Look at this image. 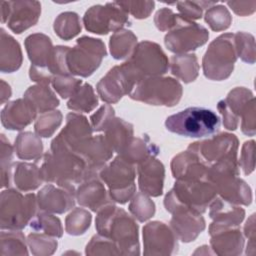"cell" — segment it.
<instances>
[{
	"mask_svg": "<svg viewBox=\"0 0 256 256\" xmlns=\"http://www.w3.org/2000/svg\"><path fill=\"white\" fill-rule=\"evenodd\" d=\"M95 227L98 234L111 239L121 255H139L138 225L125 210L111 203L97 212Z\"/></svg>",
	"mask_w": 256,
	"mask_h": 256,
	"instance_id": "6da1fadb",
	"label": "cell"
},
{
	"mask_svg": "<svg viewBox=\"0 0 256 256\" xmlns=\"http://www.w3.org/2000/svg\"><path fill=\"white\" fill-rule=\"evenodd\" d=\"M39 168L43 182L74 190L88 175L86 161L76 152L63 148L50 149L45 153Z\"/></svg>",
	"mask_w": 256,
	"mask_h": 256,
	"instance_id": "7a4b0ae2",
	"label": "cell"
},
{
	"mask_svg": "<svg viewBox=\"0 0 256 256\" xmlns=\"http://www.w3.org/2000/svg\"><path fill=\"white\" fill-rule=\"evenodd\" d=\"M216 196V188L209 179L176 180L164 198V206L171 214L182 210L202 214Z\"/></svg>",
	"mask_w": 256,
	"mask_h": 256,
	"instance_id": "3957f363",
	"label": "cell"
},
{
	"mask_svg": "<svg viewBox=\"0 0 256 256\" xmlns=\"http://www.w3.org/2000/svg\"><path fill=\"white\" fill-rule=\"evenodd\" d=\"M165 127L168 131L192 138L214 134L220 127L216 113L205 107H189L167 117Z\"/></svg>",
	"mask_w": 256,
	"mask_h": 256,
	"instance_id": "277c9868",
	"label": "cell"
},
{
	"mask_svg": "<svg viewBox=\"0 0 256 256\" xmlns=\"http://www.w3.org/2000/svg\"><path fill=\"white\" fill-rule=\"evenodd\" d=\"M37 197L34 193L23 195L20 190L1 192L0 227L2 230H22L36 215Z\"/></svg>",
	"mask_w": 256,
	"mask_h": 256,
	"instance_id": "5b68a950",
	"label": "cell"
},
{
	"mask_svg": "<svg viewBox=\"0 0 256 256\" xmlns=\"http://www.w3.org/2000/svg\"><path fill=\"white\" fill-rule=\"evenodd\" d=\"M234 34L225 33L218 36L206 50L202 66L205 77L211 80H225L228 78L237 60Z\"/></svg>",
	"mask_w": 256,
	"mask_h": 256,
	"instance_id": "8992f818",
	"label": "cell"
},
{
	"mask_svg": "<svg viewBox=\"0 0 256 256\" xmlns=\"http://www.w3.org/2000/svg\"><path fill=\"white\" fill-rule=\"evenodd\" d=\"M182 93V85L176 79L153 76L141 80L129 96L150 105L172 107L180 101Z\"/></svg>",
	"mask_w": 256,
	"mask_h": 256,
	"instance_id": "52a82bcc",
	"label": "cell"
},
{
	"mask_svg": "<svg viewBox=\"0 0 256 256\" xmlns=\"http://www.w3.org/2000/svg\"><path fill=\"white\" fill-rule=\"evenodd\" d=\"M99 177L107 185L111 199L117 203H127L136 192L134 164L129 163L120 155L100 171Z\"/></svg>",
	"mask_w": 256,
	"mask_h": 256,
	"instance_id": "ba28073f",
	"label": "cell"
},
{
	"mask_svg": "<svg viewBox=\"0 0 256 256\" xmlns=\"http://www.w3.org/2000/svg\"><path fill=\"white\" fill-rule=\"evenodd\" d=\"M107 55L105 44L101 39L82 36L67 53V67L71 75L88 77L100 66Z\"/></svg>",
	"mask_w": 256,
	"mask_h": 256,
	"instance_id": "9c48e42d",
	"label": "cell"
},
{
	"mask_svg": "<svg viewBox=\"0 0 256 256\" xmlns=\"http://www.w3.org/2000/svg\"><path fill=\"white\" fill-rule=\"evenodd\" d=\"M138 78L143 80L147 77L165 74L169 69V61L161 47L151 41L138 43L126 61Z\"/></svg>",
	"mask_w": 256,
	"mask_h": 256,
	"instance_id": "30bf717a",
	"label": "cell"
},
{
	"mask_svg": "<svg viewBox=\"0 0 256 256\" xmlns=\"http://www.w3.org/2000/svg\"><path fill=\"white\" fill-rule=\"evenodd\" d=\"M140 79L127 62L114 66L97 83L100 98L107 104L118 102L124 95H129Z\"/></svg>",
	"mask_w": 256,
	"mask_h": 256,
	"instance_id": "8fae6325",
	"label": "cell"
},
{
	"mask_svg": "<svg viewBox=\"0 0 256 256\" xmlns=\"http://www.w3.org/2000/svg\"><path fill=\"white\" fill-rule=\"evenodd\" d=\"M128 14L115 2L105 5H94L83 16L85 29L95 34H108L119 31L125 25H130Z\"/></svg>",
	"mask_w": 256,
	"mask_h": 256,
	"instance_id": "7c38bea8",
	"label": "cell"
},
{
	"mask_svg": "<svg viewBox=\"0 0 256 256\" xmlns=\"http://www.w3.org/2000/svg\"><path fill=\"white\" fill-rule=\"evenodd\" d=\"M209 38L208 30L187 18L170 30L164 37L165 46L176 54H185L204 45Z\"/></svg>",
	"mask_w": 256,
	"mask_h": 256,
	"instance_id": "4fadbf2b",
	"label": "cell"
},
{
	"mask_svg": "<svg viewBox=\"0 0 256 256\" xmlns=\"http://www.w3.org/2000/svg\"><path fill=\"white\" fill-rule=\"evenodd\" d=\"M41 13V4L38 1H2L1 20L11 31L20 34L34 26Z\"/></svg>",
	"mask_w": 256,
	"mask_h": 256,
	"instance_id": "5bb4252c",
	"label": "cell"
},
{
	"mask_svg": "<svg viewBox=\"0 0 256 256\" xmlns=\"http://www.w3.org/2000/svg\"><path fill=\"white\" fill-rule=\"evenodd\" d=\"M187 150L196 153L208 166L228 158H237L238 139L230 133H221L208 140L191 143Z\"/></svg>",
	"mask_w": 256,
	"mask_h": 256,
	"instance_id": "9a60e30c",
	"label": "cell"
},
{
	"mask_svg": "<svg viewBox=\"0 0 256 256\" xmlns=\"http://www.w3.org/2000/svg\"><path fill=\"white\" fill-rule=\"evenodd\" d=\"M178 238L171 227L152 221L143 227L144 255H172L178 251Z\"/></svg>",
	"mask_w": 256,
	"mask_h": 256,
	"instance_id": "2e32d148",
	"label": "cell"
},
{
	"mask_svg": "<svg viewBox=\"0 0 256 256\" xmlns=\"http://www.w3.org/2000/svg\"><path fill=\"white\" fill-rule=\"evenodd\" d=\"M92 127L85 116L71 112L66 116L65 127L51 142V149L63 148L77 152L80 146L92 136Z\"/></svg>",
	"mask_w": 256,
	"mask_h": 256,
	"instance_id": "e0dca14e",
	"label": "cell"
},
{
	"mask_svg": "<svg viewBox=\"0 0 256 256\" xmlns=\"http://www.w3.org/2000/svg\"><path fill=\"white\" fill-rule=\"evenodd\" d=\"M209 234L213 253L218 255H239L242 253L244 238L238 226H221L211 223Z\"/></svg>",
	"mask_w": 256,
	"mask_h": 256,
	"instance_id": "ac0fdd59",
	"label": "cell"
},
{
	"mask_svg": "<svg viewBox=\"0 0 256 256\" xmlns=\"http://www.w3.org/2000/svg\"><path fill=\"white\" fill-rule=\"evenodd\" d=\"M76 190L48 184L37 194L38 207L42 211L62 214L75 205Z\"/></svg>",
	"mask_w": 256,
	"mask_h": 256,
	"instance_id": "d6986e66",
	"label": "cell"
},
{
	"mask_svg": "<svg viewBox=\"0 0 256 256\" xmlns=\"http://www.w3.org/2000/svg\"><path fill=\"white\" fill-rule=\"evenodd\" d=\"M138 186L142 193L158 197L163 193L165 169L156 156H150L138 164Z\"/></svg>",
	"mask_w": 256,
	"mask_h": 256,
	"instance_id": "ffe728a7",
	"label": "cell"
},
{
	"mask_svg": "<svg viewBox=\"0 0 256 256\" xmlns=\"http://www.w3.org/2000/svg\"><path fill=\"white\" fill-rule=\"evenodd\" d=\"M172 175L176 180L209 179V166L194 152L186 150L171 161Z\"/></svg>",
	"mask_w": 256,
	"mask_h": 256,
	"instance_id": "44dd1931",
	"label": "cell"
},
{
	"mask_svg": "<svg viewBox=\"0 0 256 256\" xmlns=\"http://www.w3.org/2000/svg\"><path fill=\"white\" fill-rule=\"evenodd\" d=\"M76 199L79 205L98 212L103 207L113 203L99 176L87 178L76 190Z\"/></svg>",
	"mask_w": 256,
	"mask_h": 256,
	"instance_id": "7402d4cb",
	"label": "cell"
},
{
	"mask_svg": "<svg viewBox=\"0 0 256 256\" xmlns=\"http://www.w3.org/2000/svg\"><path fill=\"white\" fill-rule=\"evenodd\" d=\"M34 106L25 98L8 102L1 111L2 125L8 130H22L37 115Z\"/></svg>",
	"mask_w": 256,
	"mask_h": 256,
	"instance_id": "603a6c76",
	"label": "cell"
},
{
	"mask_svg": "<svg viewBox=\"0 0 256 256\" xmlns=\"http://www.w3.org/2000/svg\"><path fill=\"white\" fill-rule=\"evenodd\" d=\"M170 225L177 238L188 243L194 241L205 229V220L200 213L182 210L172 214Z\"/></svg>",
	"mask_w": 256,
	"mask_h": 256,
	"instance_id": "cb8c5ba5",
	"label": "cell"
},
{
	"mask_svg": "<svg viewBox=\"0 0 256 256\" xmlns=\"http://www.w3.org/2000/svg\"><path fill=\"white\" fill-rule=\"evenodd\" d=\"M25 48L31 65L48 70L54 50L52 41L48 36L42 33L29 35L25 39Z\"/></svg>",
	"mask_w": 256,
	"mask_h": 256,
	"instance_id": "d4e9b609",
	"label": "cell"
},
{
	"mask_svg": "<svg viewBox=\"0 0 256 256\" xmlns=\"http://www.w3.org/2000/svg\"><path fill=\"white\" fill-rule=\"evenodd\" d=\"M209 216L216 225L239 226L244 219L245 211L221 197H215L209 205Z\"/></svg>",
	"mask_w": 256,
	"mask_h": 256,
	"instance_id": "484cf974",
	"label": "cell"
},
{
	"mask_svg": "<svg viewBox=\"0 0 256 256\" xmlns=\"http://www.w3.org/2000/svg\"><path fill=\"white\" fill-rule=\"evenodd\" d=\"M104 137L114 152L121 154L133 139V125L114 117L104 130Z\"/></svg>",
	"mask_w": 256,
	"mask_h": 256,
	"instance_id": "4316f807",
	"label": "cell"
},
{
	"mask_svg": "<svg viewBox=\"0 0 256 256\" xmlns=\"http://www.w3.org/2000/svg\"><path fill=\"white\" fill-rule=\"evenodd\" d=\"M0 41V70L3 73H12L22 64V51L19 43L1 28Z\"/></svg>",
	"mask_w": 256,
	"mask_h": 256,
	"instance_id": "83f0119b",
	"label": "cell"
},
{
	"mask_svg": "<svg viewBox=\"0 0 256 256\" xmlns=\"http://www.w3.org/2000/svg\"><path fill=\"white\" fill-rule=\"evenodd\" d=\"M13 181L18 190L28 192L37 189L43 182L40 168L35 163H13Z\"/></svg>",
	"mask_w": 256,
	"mask_h": 256,
	"instance_id": "f1b7e54d",
	"label": "cell"
},
{
	"mask_svg": "<svg viewBox=\"0 0 256 256\" xmlns=\"http://www.w3.org/2000/svg\"><path fill=\"white\" fill-rule=\"evenodd\" d=\"M23 98L28 100L39 113L54 110L59 105V99L55 93L49 88V85L44 84L29 87L25 91Z\"/></svg>",
	"mask_w": 256,
	"mask_h": 256,
	"instance_id": "f546056e",
	"label": "cell"
},
{
	"mask_svg": "<svg viewBox=\"0 0 256 256\" xmlns=\"http://www.w3.org/2000/svg\"><path fill=\"white\" fill-rule=\"evenodd\" d=\"M158 153V146L150 142L147 135H144V137H133L128 147L119 155L129 163L135 165L143 162L150 156H157Z\"/></svg>",
	"mask_w": 256,
	"mask_h": 256,
	"instance_id": "4dcf8cb0",
	"label": "cell"
},
{
	"mask_svg": "<svg viewBox=\"0 0 256 256\" xmlns=\"http://www.w3.org/2000/svg\"><path fill=\"white\" fill-rule=\"evenodd\" d=\"M170 70L184 83H190L198 76V59L195 54H176L170 59Z\"/></svg>",
	"mask_w": 256,
	"mask_h": 256,
	"instance_id": "1f68e13d",
	"label": "cell"
},
{
	"mask_svg": "<svg viewBox=\"0 0 256 256\" xmlns=\"http://www.w3.org/2000/svg\"><path fill=\"white\" fill-rule=\"evenodd\" d=\"M14 150L22 160L39 161L43 152V144L39 135L32 132H22L15 139Z\"/></svg>",
	"mask_w": 256,
	"mask_h": 256,
	"instance_id": "d6a6232c",
	"label": "cell"
},
{
	"mask_svg": "<svg viewBox=\"0 0 256 256\" xmlns=\"http://www.w3.org/2000/svg\"><path fill=\"white\" fill-rule=\"evenodd\" d=\"M136 43L137 37L132 31L127 29H121L119 31H116L110 37V53L112 57L116 60L130 57L137 45Z\"/></svg>",
	"mask_w": 256,
	"mask_h": 256,
	"instance_id": "836d02e7",
	"label": "cell"
},
{
	"mask_svg": "<svg viewBox=\"0 0 256 256\" xmlns=\"http://www.w3.org/2000/svg\"><path fill=\"white\" fill-rule=\"evenodd\" d=\"M98 105V98L88 83H83L67 102V107L76 112H90Z\"/></svg>",
	"mask_w": 256,
	"mask_h": 256,
	"instance_id": "e575fe53",
	"label": "cell"
},
{
	"mask_svg": "<svg viewBox=\"0 0 256 256\" xmlns=\"http://www.w3.org/2000/svg\"><path fill=\"white\" fill-rule=\"evenodd\" d=\"M53 28L61 39L68 41L80 33V18L75 12H63L55 19Z\"/></svg>",
	"mask_w": 256,
	"mask_h": 256,
	"instance_id": "d590c367",
	"label": "cell"
},
{
	"mask_svg": "<svg viewBox=\"0 0 256 256\" xmlns=\"http://www.w3.org/2000/svg\"><path fill=\"white\" fill-rule=\"evenodd\" d=\"M30 227L37 232H42L52 237L60 238L63 235V227L58 217L46 211L36 213L30 221Z\"/></svg>",
	"mask_w": 256,
	"mask_h": 256,
	"instance_id": "8d00e7d4",
	"label": "cell"
},
{
	"mask_svg": "<svg viewBox=\"0 0 256 256\" xmlns=\"http://www.w3.org/2000/svg\"><path fill=\"white\" fill-rule=\"evenodd\" d=\"M1 255H28L25 236L20 230H2Z\"/></svg>",
	"mask_w": 256,
	"mask_h": 256,
	"instance_id": "74e56055",
	"label": "cell"
},
{
	"mask_svg": "<svg viewBox=\"0 0 256 256\" xmlns=\"http://www.w3.org/2000/svg\"><path fill=\"white\" fill-rule=\"evenodd\" d=\"M252 99H254V96L251 90L244 87H236L229 92L223 101L228 110L239 119Z\"/></svg>",
	"mask_w": 256,
	"mask_h": 256,
	"instance_id": "f35d334b",
	"label": "cell"
},
{
	"mask_svg": "<svg viewBox=\"0 0 256 256\" xmlns=\"http://www.w3.org/2000/svg\"><path fill=\"white\" fill-rule=\"evenodd\" d=\"M91 220V214L87 210L75 208L65 219V230L70 235H82L90 227Z\"/></svg>",
	"mask_w": 256,
	"mask_h": 256,
	"instance_id": "ab89813d",
	"label": "cell"
},
{
	"mask_svg": "<svg viewBox=\"0 0 256 256\" xmlns=\"http://www.w3.org/2000/svg\"><path fill=\"white\" fill-rule=\"evenodd\" d=\"M62 113L59 110H51L44 113L36 119L34 130L40 137H50L62 123Z\"/></svg>",
	"mask_w": 256,
	"mask_h": 256,
	"instance_id": "60d3db41",
	"label": "cell"
},
{
	"mask_svg": "<svg viewBox=\"0 0 256 256\" xmlns=\"http://www.w3.org/2000/svg\"><path fill=\"white\" fill-rule=\"evenodd\" d=\"M129 211L135 219L144 222L155 214V204L146 194L138 192L131 198Z\"/></svg>",
	"mask_w": 256,
	"mask_h": 256,
	"instance_id": "b9f144b4",
	"label": "cell"
},
{
	"mask_svg": "<svg viewBox=\"0 0 256 256\" xmlns=\"http://www.w3.org/2000/svg\"><path fill=\"white\" fill-rule=\"evenodd\" d=\"M45 233H30L27 237L28 246L33 255H51L57 249V240Z\"/></svg>",
	"mask_w": 256,
	"mask_h": 256,
	"instance_id": "7bdbcfd3",
	"label": "cell"
},
{
	"mask_svg": "<svg viewBox=\"0 0 256 256\" xmlns=\"http://www.w3.org/2000/svg\"><path fill=\"white\" fill-rule=\"evenodd\" d=\"M234 43L237 57L242 61L255 63V40L253 35L246 32H237L234 34Z\"/></svg>",
	"mask_w": 256,
	"mask_h": 256,
	"instance_id": "ee69618b",
	"label": "cell"
},
{
	"mask_svg": "<svg viewBox=\"0 0 256 256\" xmlns=\"http://www.w3.org/2000/svg\"><path fill=\"white\" fill-rule=\"evenodd\" d=\"M204 18L209 27L213 31L217 32L226 30L232 22V16L230 12L223 5H215L208 8Z\"/></svg>",
	"mask_w": 256,
	"mask_h": 256,
	"instance_id": "f6af8a7d",
	"label": "cell"
},
{
	"mask_svg": "<svg viewBox=\"0 0 256 256\" xmlns=\"http://www.w3.org/2000/svg\"><path fill=\"white\" fill-rule=\"evenodd\" d=\"M13 147L6 139L4 134H1V183L2 188L9 187L13 176Z\"/></svg>",
	"mask_w": 256,
	"mask_h": 256,
	"instance_id": "bcb514c9",
	"label": "cell"
},
{
	"mask_svg": "<svg viewBox=\"0 0 256 256\" xmlns=\"http://www.w3.org/2000/svg\"><path fill=\"white\" fill-rule=\"evenodd\" d=\"M86 255H121L117 245L109 238L100 234L94 235L86 245Z\"/></svg>",
	"mask_w": 256,
	"mask_h": 256,
	"instance_id": "7dc6e473",
	"label": "cell"
},
{
	"mask_svg": "<svg viewBox=\"0 0 256 256\" xmlns=\"http://www.w3.org/2000/svg\"><path fill=\"white\" fill-rule=\"evenodd\" d=\"M51 83L55 91L63 99L71 98L83 84L82 80L74 78L72 75H56L53 77Z\"/></svg>",
	"mask_w": 256,
	"mask_h": 256,
	"instance_id": "c3c4849f",
	"label": "cell"
},
{
	"mask_svg": "<svg viewBox=\"0 0 256 256\" xmlns=\"http://www.w3.org/2000/svg\"><path fill=\"white\" fill-rule=\"evenodd\" d=\"M217 2L209 1H182L176 2L178 11L181 13V16L189 19L195 20L202 17V12L204 8H210L216 5Z\"/></svg>",
	"mask_w": 256,
	"mask_h": 256,
	"instance_id": "681fc988",
	"label": "cell"
},
{
	"mask_svg": "<svg viewBox=\"0 0 256 256\" xmlns=\"http://www.w3.org/2000/svg\"><path fill=\"white\" fill-rule=\"evenodd\" d=\"M127 14L137 19L147 18L154 9V1H115Z\"/></svg>",
	"mask_w": 256,
	"mask_h": 256,
	"instance_id": "f907efd6",
	"label": "cell"
},
{
	"mask_svg": "<svg viewBox=\"0 0 256 256\" xmlns=\"http://www.w3.org/2000/svg\"><path fill=\"white\" fill-rule=\"evenodd\" d=\"M184 18L180 14H175L171 9L164 7L155 14L154 23L160 31H170L179 25Z\"/></svg>",
	"mask_w": 256,
	"mask_h": 256,
	"instance_id": "816d5d0a",
	"label": "cell"
},
{
	"mask_svg": "<svg viewBox=\"0 0 256 256\" xmlns=\"http://www.w3.org/2000/svg\"><path fill=\"white\" fill-rule=\"evenodd\" d=\"M115 117L114 109L109 104L102 105L94 114L91 115V127L93 131H104L112 119Z\"/></svg>",
	"mask_w": 256,
	"mask_h": 256,
	"instance_id": "f5cc1de1",
	"label": "cell"
},
{
	"mask_svg": "<svg viewBox=\"0 0 256 256\" xmlns=\"http://www.w3.org/2000/svg\"><path fill=\"white\" fill-rule=\"evenodd\" d=\"M254 151H255L254 140L246 141L242 147L241 157L238 164L242 168L245 175L250 174L254 170Z\"/></svg>",
	"mask_w": 256,
	"mask_h": 256,
	"instance_id": "db71d44e",
	"label": "cell"
},
{
	"mask_svg": "<svg viewBox=\"0 0 256 256\" xmlns=\"http://www.w3.org/2000/svg\"><path fill=\"white\" fill-rule=\"evenodd\" d=\"M241 130L245 135L254 136L255 135V99H252L241 115Z\"/></svg>",
	"mask_w": 256,
	"mask_h": 256,
	"instance_id": "11a10c76",
	"label": "cell"
},
{
	"mask_svg": "<svg viewBox=\"0 0 256 256\" xmlns=\"http://www.w3.org/2000/svg\"><path fill=\"white\" fill-rule=\"evenodd\" d=\"M217 109L219 110L220 114L223 117V124H224L225 128L228 129V130H236L237 127H238V124H239V119L237 117H235L228 110V108L225 106L223 100H220L218 102Z\"/></svg>",
	"mask_w": 256,
	"mask_h": 256,
	"instance_id": "9f6ffc18",
	"label": "cell"
},
{
	"mask_svg": "<svg viewBox=\"0 0 256 256\" xmlns=\"http://www.w3.org/2000/svg\"><path fill=\"white\" fill-rule=\"evenodd\" d=\"M226 4L237 14L240 16H246L254 13L255 11V6L256 2L251 1V2H232V1H227Z\"/></svg>",
	"mask_w": 256,
	"mask_h": 256,
	"instance_id": "6f0895ef",
	"label": "cell"
},
{
	"mask_svg": "<svg viewBox=\"0 0 256 256\" xmlns=\"http://www.w3.org/2000/svg\"><path fill=\"white\" fill-rule=\"evenodd\" d=\"M255 214H252L250 216V218L247 220L246 224H245V227H244V233H245V236L249 239L250 243H248L247 245V248H250L252 249L253 253H254V239H255Z\"/></svg>",
	"mask_w": 256,
	"mask_h": 256,
	"instance_id": "680465c9",
	"label": "cell"
},
{
	"mask_svg": "<svg viewBox=\"0 0 256 256\" xmlns=\"http://www.w3.org/2000/svg\"><path fill=\"white\" fill-rule=\"evenodd\" d=\"M11 96L10 86L3 80H1V103L3 104Z\"/></svg>",
	"mask_w": 256,
	"mask_h": 256,
	"instance_id": "91938a15",
	"label": "cell"
}]
</instances>
